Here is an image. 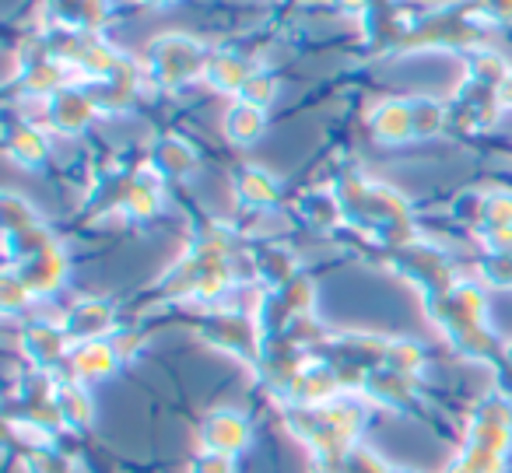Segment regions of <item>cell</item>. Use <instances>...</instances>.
<instances>
[{
  "instance_id": "1",
  "label": "cell",
  "mask_w": 512,
  "mask_h": 473,
  "mask_svg": "<svg viewBox=\"0 0 512 473\" xmlns=\"http://www.w3.org/2000/svg\"><path fill=\"white\" fill-rule=\"evenodd\" d=\"M204 442L211 445V452H218V456H232V452L246 449L249 442V424L242 414H214L211 421H207L204 428Z\"/></svg>"
},
{
  "instance_id": "2",
  "label": "cell",
  "mask_w": 512,
  "mask_h": 473,
  "mask_svg": "<svg viewBox=\"0 0 512 473\" xmlns=\"http://www.w3.org/2000/svg\"><path fill=\"white\" fill-rule=\"evenodd\" d=\"M376 130H379V137H386V141H404V137L414 130L411 109L400 106V102L383 106V109H379V116H376Z\"/></svg>"
},
{
  "instance_id": "3",
  "label": "cell",
  "mask_w": 512,
  "mask_h": 473,
  "mask_svg": "<svg viewBox=\"0 0 512 473\" xmlns=\"http://www.w3.org/2000/svg\"><path fill=\"white\" fill-rule=\"evenodd\" d=\"M116 368V354L106 344H88L85 351H78V372L85 379H102Z\"/></svg>"
},
{
  "instance_id": "4",
  "label": "cell",
  "mask_w": 512,
  "mask_h": 473,
  "mask_svg": "<svg viewBox=\"0 0 512 473\" xmlns=\"http://www.w3.org/2000/svg\"><path fill=\"white\" fill-rule=\"evenodd\" d=\"M228 130H232L235 141H249V137L260 134V109L256 106H239L228 120Z\"/></svg>"
},
{
  "instance_id": "5",
  "label": "cell",
  "mask_w": 512,
  "mask_h": 473,
  "mask_svg": "<svg viewBox=\"0 0 512 473\" xmlns=\"http://www.w3.org/2000/svg\"><path fill=\"white\" fill-rule=\"evenodd\" d=\"M60 414L71 417V421H88V396L78 386H64V393H60Z\"/></svg>"
},
{
  "instance_id": "6",
  "label": "cell",
  "mask_w": 512,
  "mask_h": 473,
  "mask_svg": "<svg viewBox=\"0 0 512 473\" xmlns=\"http://www.w3.org/2000/svg\"><path fill=\"white\" fill-rule=\"evenodd\" d=\"M411 120H414V130H418V134H432V130H439L442 116L432 102H418V106L411 109Z\"/></svg>"
},
{
  "instance_id": "7",
  "label": "cell",
  "mask_w": 512,
  "mask_h": 473,
  "mask_svg": "<svg viewBox=\"0 0 512 473\" xmlns=\"http://www.w3.org/2000/svg\"><path fill=\"white\" fill-rule=\"evenodd\" d=\"M246 197L253 200H271L274 197V183L264 172H246Z\"/></svg>"
},
{
  "instance_id": "8",
  "label": "cell",
  "mask_w": 512,
  "mask_h": 473,
  "mask_svg": "<svg viewBox=\"0 0 512 473\" xmlns=\"http://www.w3.org/2000/svg\"><path fill=\"white\" fill-rule=\"evenodd\" d=\"M193 473H232V466H228V456H218V452H207V456H200V459H197Z\"/></svg>"
},
{
  "instance_id": "9",
  "label": "cell",
  "mask_w": 512,
  "mask_h": 473,
  "mask_svg": "<svg viewBox=\"0 0 512 473\" xmlns=\"http://www.w3.org/2000/svg\"><path fill=\"white\" fill-rule=\"evenodd\" d=\"M509 354H512V344H509Z\"/></svg>"
}]
</instances>
